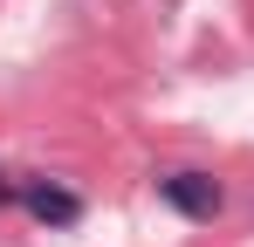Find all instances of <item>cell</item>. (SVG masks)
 <instances>
[{"label": "cell", "instance_id": "cell-1", "mask_svg": "<svg viewBox=\"0 0 254 247\" xmlns=\"http://www.w3.org/2000/svg\"><path fill=\"white\" fill-rule=\"evenodd\" d=\"M158 199H165V206H179L186 220H220L227 192L213 185L206 172H172V179H158Z\"/></svg>", "mask_w": 254, "mask_h": 247}, {"label": "cell", "instance_id": "cell-2", "mask_svg": "<svg viewBox=\"0 0 254 247\" xmlns=\"http://www.w3.org/2000/svg\"><path fill=\"white\" fill-rule=\"evenodd\" d=\"M21 199H28V213H35L42 227H76V220H83V199H76L69 185H55V179H28Z\"/></svg>", "mask_w": 254, "mask_h": 247}, {"label": "cell", "instance_id": "cell-3", "mask_svg": "<svg viewBox=\"0 0 254 247\" xmlns=\"http://www.w3.org/2000/svg\"><path fill=\"white\" fill-rule=\"evenodd\" d=\"M7 199H14V192H7V185H0V206H7Z\"/></svg>", "mask_w": 254, "mask_h": 247}]
</instances>
